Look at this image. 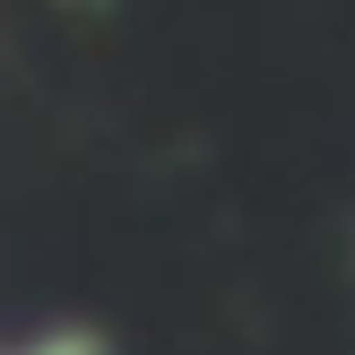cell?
Wrapping results in <instances>:
<instances>
[{"label":"cell","instance_id":"1","mask_svg":"<svg viewBox=\"0 0 355 355\" xmlns=\"http://www.w3.org/2000/svg\"><path fill=\"white\" fill-rule=\"evenodd\" d=\"M0 355H104V338L78 329V321H61V329H44V338H26V347H0Z\"/></svg>","mask_w":355,"mask_h":355}]
</instances>
